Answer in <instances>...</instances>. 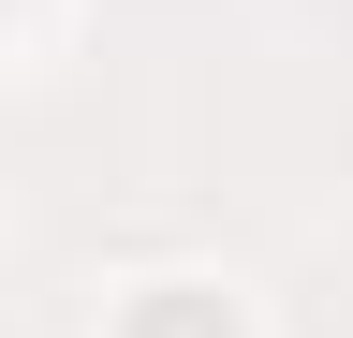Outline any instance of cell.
I'll use <instances>...</instances> for the list:
<instances>
[{
	"mask_svg": "<svg viewBox=\"0 0 353 338\" xmlns=\"http://www.w3.org/2000/svg\"><path fill=\"white\" fill-rule=\"evenodd\" d=\"M118 338H250V324H236V294H206V279H148L118 309Z\"/></svg>",
	"mask_w": 353,
	"mask_h": 338,
	"instance_id": "obj_1",
	"label": "cell"
}]
</instances>
